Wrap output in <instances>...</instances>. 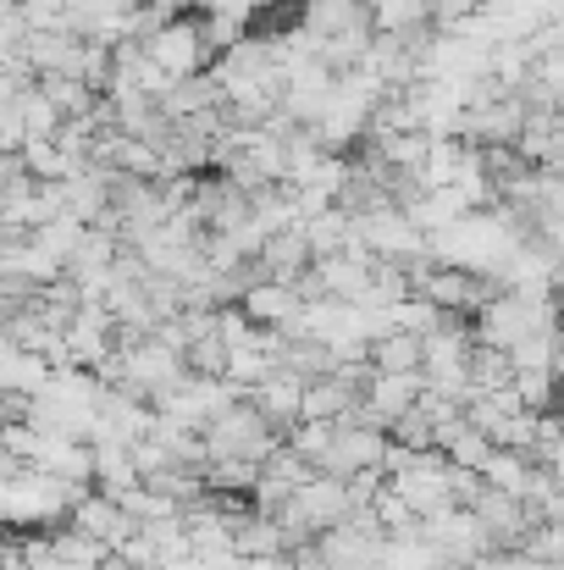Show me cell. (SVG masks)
I'll list each match as a JSON object with an SVG mask.
<instances>
[{
	"instance_id": "obj_1",
	"label": "cell",
	"mask_w": 564,
	"mask_h": 570,
	"mask_svg": "<svg viewBox=\"0 0 564 570\" xmlns=\"http://www.w3.org/2000/svg\"><path fill=\"white\" fill-rule=\"evenodd\" d=\"M89 488L44 471V465H22L11 482H0V527L6 532H50L72 515V504Z\"/></svg>"
},
{
	"instance_id": "obj_2",
	"label": "cell",
	"mask_w": 564,
	"mask_h": 570,
	"mask_svg": "<svg viewBox=\"0 0 564 570\" xmlns=\"http://www.w3.org/2000/svg\"><path fill=\"white\" fill-rule=\"evenodd\" d=\"M564 322V305L554 294H526V288H493V299L471 316V333L476 344L487 350H515L526 333H543V327H560Z\"/></svg>"
},
{
	"instance_id": "obj_3",
	"label": "cell",
	"mask_w": 564,
	"mask_h": 570,
	"mask_svg": "<svg viewBox=\"0 0 564 570\" xmlns=\"http://www.w3.org/2000/svg\"><path fill=\"white\" fill-rule=\"evenodd\" d=\"M349 515H355V488H349V476H327V471H316L310 482H299L283 499V510H277L288 549L294 543H310V538H321L333 527H344Z\"/></svg>"
},
{
	"instance_id": "obj_4",
	"label": "cell",
	"mask_w": 564,
	"mask_h": 570,
	"mask_svg": "<svg viewBox=\"0 0 564 570\" xmlns=\"http://www.w3.org/2000/svg\"><path fill=\"white\" fill-rule=\"evenodd\" d=\"M199 438H205V460H255V465L283 443V432L260 415V404L249 393H238L227 410H216L199 426Z\"/></svg>"
},
{
	"instance_id": "obj_5",
	"label": "cell",
	"mask_w": 564,
	"mask_h": 570,
	"mask_svg": "<svg viewBox=\"0 0 564 570\" xmlns=\"http://www.w3.org/2000/svg\"><path fill=\"white\" fill-rule=\"evenodd\" d=\"M145 50H150V61H156L167 78H194V72H210V67H216V50H210L205 33H199V11L150 28V33H145Z\"/></svg>"
},
{
	"instance_id": "obj_6",
	"label": "cell",
	"mask_w": 564,
	"mask_h": 570,
	"mask_svg": "<svg viewBox=\"0 0 564 570\" xmlns=\"http://www.w3.org/2000/svg\"><path fill=\"white\" fill-rule=\"evenodd\" d=\"M355 238H360V249L372 261H393V266H415V261L432 255L426 249V233L409 222L404 205H387L376 216H355Z\"/></svg>"
},
{
	"instance_id": "obj_7",
	"label": "cell",
	"mask_w": 564,
	"mask_h": 570,
	"mask_svg": "<svg viewBox=\"0 0 564 570\" xmlns=\"http://www.w3.org/2000/svg\"><path fill=\"white\" fill-rule=\"evenodd\" d=\"M387 426H372V421H360V415H344V421H333V449H327V460H321V471L327 476H360V471H382L387 465Z\"/></svg>"
},
{
	"instance_id": "obj_8",
	"label": "cell",
	"mask_w": 564,
	"mask_h": 570,
	"mask_svg": "<svg viewBox=\"0 0 564 570\" xmlns=\"http://www.w3.org/2000/svg\"><path fill=\"white\" fill-rule=\"evenodd\" d=\"M420 538H426L448 566H476L482 554H493V549H487L482 521L471 515V504H443V510L420 515Z\"/></svg>"
},
{
	"instance_id": "obj_9",
	"label": "cell",
	"mask_w": 564,
	"mask_h": 570,
	"mask_svg": "<svg viewBox=\"0 0 564 570\" xmlns=\"http://www.w3.org/2000/svg\"><path fill=\"white\" fill-rule=\"evenodd\" d=\"M493 288H498L493 277H476V272H465V266H437V261H432V266L420 272V283H415V294H426L443 316H465V322L493 299Z\"/></svg>"
},
{
	"instance_id": "obj_10",
	"label": "cell",
	"mask_w": 564,
	"mask_h": 570,
	"mask_svg": "<svg viewBox=\"0 0 564 570\" xmlns=\"http://www.w3.org/2000/svg\"><path fill=\"white\" fill-rule=\"evenodd\" d=\"M294 28L310 39V50L333 45V39H360V33H372V6L366 0H299Z\"/></svg>"
},
{
	"instance_id": "obj_11",
	"label": "cell",
	"mask_w": 564,
	"mask_h": 570,
	"mask_svg": "<svg viewBox=\"0 0 564 570\" xmlns=\"http://www.w3.org/2000/svg\"><path fill=\"white\" fill-rule=\"evenodd\" d=\"M521 128H526V100L521 95H493V100L465 106V145H476V150L515 145Z\"/></svg>"
},
{
	"instance_id": "obj_12",
	"label": "cell",
	"mask_w": 564,
	"mask_h": 570,
	"mask_svg": "<svg viewBox=\"0 0 564 570\" xmlns=\"http://www.w3.org/2000/svg\"><path fill=\"white\" fill-rule=\"evenodd\" d=\"M471 515L482 521V532H487V549H521L526 543V532H532V515H526V504L515 499V493H504V488H476V499H471Z\"/></svg>"
},
{
	"instance_id": "obj_13",
	"label": "cell",
	"mask_w": 564,
	"mask_h": 570,
	"mask_svg": "<svg viewBox=\"0 0 564 570\" xmlns=\"http://www.w3.org/2000/svg\"><path fill=\"white\" fill-rule=\"evenodd\" d=\"M133 11L128 0H67L61 11V28H72L78 39H95V45H122L133 39Z\"/></svg>"
},
{
	"instance_id": "obj_14",
	"label": "cell",
	"mask_w": 564,
	"mask_h": 570,
	"mask_svg": "<svg viewBox=\"0 0 564 570\" xmlns=\"http://www.w3.org/2000/svg\"><path fill=\"white\" fill-rule=\"evenodd\" d=\"M238 305H244V316H249L255 327H266V333H294L299 316H305V294H299V283H271V277H260Z\"/></svg>"
},
{
	"instance_id": "obj_15",
	"label": "cell",
	"mask_w": 564,
	"mask_h": 570,
	"mask_svg": "<svg viewBox=\"0 0 564 570\" xmlns=\"http://www.w3.org/2000/svg\"><path fill=\"white\" fill-rule=\"evenodd\" d=\"M67 527H78L83 538H95V543H106V549H122V543L133 538V515L122 510V499H111V493H100V488H89V493L72 504Z\"/></svg>"
},
{
	"instance_id": "obj_16",
	"label": "cell",
	"mask_w": 564,
	"mask_h": 570,
	"mask_svg": "<svg viewBox=\"0 0 564 570\" xmlns=\"http://www.w3.org/2000/svg\"><path fill=\"white\" fill-rule=\"evenodd\" d=\"M420 387H426L420 372H372V382H366V404H360L355 415L372 421V426H393L404 410H415Z\"/></svg>"
},
{
	"instance_id": "obj_17",
	"label": "cell",
	"mask_w": 564,
	"mask_h": 570,
	"mask_svg": "<svg viewBox=\"0 0 564 570\" xmlns=\"http://www.w3.org/2000/svg\"><path fill=\"white\" fill-rule=\"evenodd\" d=\"M117 255H122L117 227H83V238H78V249H72V261H67V277H72L83 294H100L106 277H111V266H117Z\"/></svg>"
},
{
	"instance_id": "obj_18",
	"label": "cell",
	"mask_w": 564,
	"mask_h": 570,
	"mask_svg": "<svg viewBox=\"0 0 564 570\" xmlns=\"http://www.w3.org/2000/svg\"><path fill=\"white\" fill-rule=\"evenodd\" d=\"M249 399L260 404V415H266L277 432H288L294 421H305V377H299V372H288L283 361L249 387Z\"/></svg>"
},
{
	"instance_id": "obj_19",
	"label": "cell",
	"mask_w": 564,
	"mask_h": 570,
	"mask_svg": "<svg viewBox=\"0 0 564 570\" xmlns=\"http://www.w3.org/2000/svg\"><path fill=\"white\" fill-rule=\"evenodd\" d=\"M310 261H316V255H310L299 222L283 227V233H271V238L260 244V277H271V283H299V277L310 272Z\"/></svg>"
},
{
	"instance_id": "obj_20",
	"label": "cell",
	"mask_w": 564,
	"mask_h": 570,
	"mask_svg": "<svg viewBox=\"0 0 564 570\" xmlns=\"http://www.w3.org/2000/svg\"><path fill=\"white\" fill-rule=\"evenodd\" d=\"M161 111L172 117V122H184V117H199V111H221L227 100H221V83H216V72H194V78H172L161 95Z\"/></svg>"
},
{
	"instance_id": "obj_21",
	"label": "cell",
	"mask_w": 564,
	"mask_h": 570,
	"mask_svg": "<svg viewBox=\"0 0 564 570\" xmlns=\"http://www.w3.org/2000/svg\"><path fill=\"white\" fill-rule=\"evenodd\" d=\"M95 488L111 493V499H128L139 488V465H133V449L117 443V438H100L95 443Z\"/></svg>"
},
{
	"instance_id": "obj_22",
	"label": "cell",
	"mask_w": 564,
	"mask_h": 570,
	"mask_svg": "<svg viewBox=\"0 0 564 570\" xmlns=\"http://www.w3.org/2000/svg\"><path fill=\"white\" fill-rule=\"evenodd\" d=\"M33 83H39V95L61 111V122H78V117H89V111L100 106V95H95L83 78H72V72H39Z\"/></svg>"
},
{
	"instance_id": "obj_23",
	"label": "cell",
	"mask_w": 564,
	"mask_h": 570,
	"mask_svg": "<svg viewBox=\"0 0 564 570\" xmlns=\"http://www.w3.org/2000/svg\"><path fill=\"white\" fill-rule=\"evenodd\" d=\"M532 465H537V460H532L526 449H504V443H493V454L476 465V476H482L487 488H504V493H515V499H521V493H526V482H532Z\"/></svg>"
},
{
	"instance_id": "obj_24",
	"label": "cell",
	"mask_w": 564,
	"mask_h": 570,
	"mask_svg": "<svg viewBox=\"0 0 564 570\" xmlns=\"http://www.w3.org/2000/svg\"><path fill=\"white\" fill-rule=\"evenodd\" d=\"M372 372H420V333L409 327H382L372 338Z\"/></svg>"
},
{
	"instance_id": "obj_25",
	"label": "cell",
	"mask_w": 564,
	"mask_h": 570,
	"mask_svg": "<svg viewBox=\"0 0 564 570\" xmlns=\"http://www.w3.org/2000/svg\"><path fill=\"white\" fill-rule=\"evenodd\" d=\"M372 6V33H415L432 22V0H366Z\"/></svg>"
},
{
	"instance_id": "obj_26",
	"label": "cell",
	"mask_w": 564,
	"mask_h": 570,
	"mask_svg": "<svg viewBox=\"0 0 564 570\" xmlns=\"http://www.w3.org/2000/svg\"><path fill=\"white\" fill-rule=\"evenodd\" d=\"M17 117H22V134H28V139H56V128H61V111L39 95V83H28V89L17 95Z\"/></svg>"
},
{
	"instance_id": "obj_27",
	"label": "cell",
	"mask_w": 564,
	"mask_h": 570,
	"mask_svg": "<svg viewBox=\"0 0 564 570\" xmlns=\"http://www.w3.org/2000/svg\"><path fill=\"white\" fill-rule=\"evenodd\" d=\"M564 327V322H560ZM560 327H543V333H526L515 350H509V366L515 372H554V350H560Z\"/></svg>"
},
{
	"instance_id": "obj_28",
	"label": "cell",
	"mask_w": 564,
	"mask_h": 570,
	"mask_svg": "<svg viewBox=\"0 0 564 570\" xmlns=\"http://www.w3.org/2000/svg\"><path fill=\"white\" fill-rule=\"evenodd\" d=\"M509 382H515V366H509L504 350H487V344L471 350V393H493V387H509Z\"/></svg>"
},
{
	"instance_id": "obj_29",
	"label": "cell",
	"mask_w": 564,
	"mask_h": 570,
	"mask_svg": "<svg viewBox=\"0 0 564 570\" xmlns=\"http://www.w3.org/2000/svg\"><path fill=\"white\" fill-rule=\"evenodd\" d=\"M509 393H515V404H521V410L548 415V410H554V399H560V377H554V372H515Z\"/></svg>"
},
{
	"instance_id": "obj_30",
	"label": "cell",
	"mask_w": 564,
	"mask_h": 570,
	"mask_svg": "<svg viewBox=\"0 0 564 570\" xmlns=\"http://www.w3.org/2000/svg\"><path fill=\"white\" fill-rule=\"evenodd\" d=\"M521 549H526L532 560H543V566H564V521H537Z\"/></svg>"
},
{
	"instance_id": "obj_31",
	"label": "cell",
	"mask_w": 564,
	"mask_h": 570,
	"mask_svg": "<svg viewBox=\"0 0 564 570\" xmlns=\"http://www.w3.org/2000/svg\"><path fill=\"white\" fill-rule=\"evenodd\" d=\"M22 145H28V134H22L17 106H0V150H22Z\"/></svg>"
},
{
	"instance_id": "obj_32",
	"label": "cell",
	"mask_w": 564,
	"mask_h": 570,
	"mask_svg": "<svg viewBox=\"0 0 564 570\" xmlns=\"http://www.w3.org/2000/svg\"><path fill=\"white\" fill-rule=\"evenodd\" d=\"M232 570H294V560L288 554H238Z\"/></svg>"
},
{
	"instance_id": "obj_33",
	"label": "cell",
	"mask_w": 564,
	"mask_h": 570,
	"mask_svg": "<svg viewBox=\"0 0 564 570\" xmlns=\"http://www.w3.org/2000/svg\"><path fill=\"white\" fill-rule=\"evenodd\" d=\"M543 244L554 249V261H560V272H564V222H554V227L543 233Z\"/></svg>"
},
{
	"instance_id": "obj_34",
	"label": "cell",
	"mask_w": 564,
	"mask_h": 570,
	"mask_svg": "<svg viewBox=\"0 0 564 570\" xmlns=\"http://www.w3.org/2000/svg\"><path fill=\"white\" fill-rule=\"evenodd\" d=\"M554 377L564 382V327H560V350H554Z\"/></svg>"
},
{
	"instance_id": "obj_35",
	"label": "cell",
	"mask_w": 564,
	"mask_h": 570,
	"mask_svg": "<svg viewBox=\"0 0 564 570\" xmlns=\"http://www.w3.org/2000/svg\"><path fill=\"white\" fill-rule=\"evenodd\" d=\"M554 415L564 421V382H560V399H554Z\"/></svg>"
},
{
	"instance_id": "obj_36",
	"label": "cell",
	"mask_w": 564,
	"mask_h": 570,
	"mask_svg": "<svg viewBox=\"0 0 564 570\" xmlns=\"http://www.w3.org/2000/svg\"><path fill=\"white\" fill-rule=\"evenodd\" d=\"M560 117H564V95H560Z\"/></svg>"
},
{
	"instance_id": "obj_37",
	"label": "cell",
	"mask_w": 564,
	"mask_h": 570,
	"mask_svg": "<svg viewBox=\"0 0 564 570\" xmlns=\"http://www.w3.org/2000/svg\"><path fill=\"white\" fill-rule=\"evenodd\" d=\"M128 6H145V0H128Z\"/></svg>"
},
{
	"instance_id": "obj_38",
	"label": "cell",
	"mask_w": 564,
	"mask_h": 570,
	"mask_svg": "<svg viewBox=\"0 0 564 570\" xmlns=\"http://www.w3.org/2000/svg\"><path fill=\"white\" fill-rule=\"evenodd\" d=\"M560 288H564V277H560Z\"/></svg>"
}]
</instances>
